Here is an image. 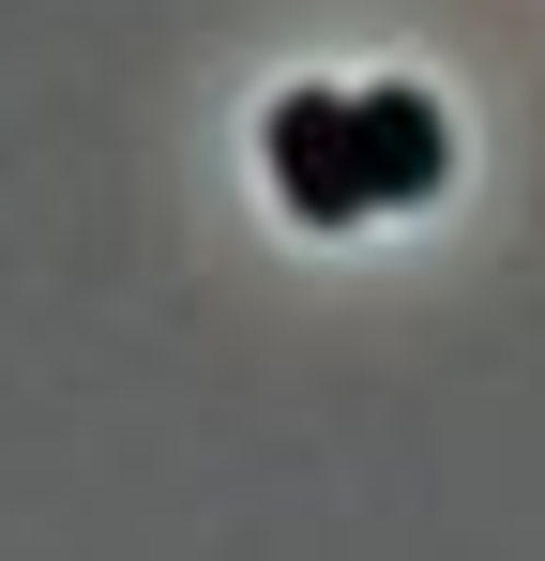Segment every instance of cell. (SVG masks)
Masks as SVG:
<instances>
[{
	"label": "cell",
	"instance_id": "obj_1",
	"mask_svg": "<svg viewBox=\"0 0 545 561\" xmlns=\"http://www.w3.org/2000/svg\"><path fill=\"white\" fill-rule=\"evenodd\" d=\"M272 197L303 228H363V92H288L272 106Z\"/></svg>",
	"mask_w": 545,
	"mask_h": 561
},
{
	"label": "cell",
	"instance_id": "obj_2",
	"mask_svg": "<svg viewBox=\"0 0 545 561\" xmlns=\"http://www.w3.org/2000/svg\"><path fill=\"white\" fill-rule=\"evenodd\" d=\"M440 168H454L440 106H425V92H363V197H379V213H409V197H440Z\"/></svg>",
	"mask_w": 545,
	"mask_h": 561
}]
</instances>
